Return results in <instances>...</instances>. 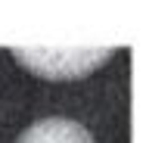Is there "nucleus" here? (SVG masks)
Masks as SVG:
<instances>
[{"instance_id":"1","label":"nucleus","mask_w":146,"mask_h":143,"mask_svg":"<svg viewBox=\"0 0 146 143\" xmlns=\"http://www.w3.org/2000/svg\"><path fill=\"white\" fill-rule=\"evenodd\" d=\"M112 47L106 50H16L13 56L19 59L31 75L50 78V81H72V78H84L90 72H96L100 65H106L112 59Z\"/></svg>"},{"instance_id":"2","label":"nucleus","mask_w":146,"mask_h":143,"mask_svg":"<svg viewBox=\"0 0 146 143\" xmlns=\"http://www.w3.org/2000/svg\"><path fill=\"white\" fill-rule=\"evenodd\" d=\"M16 143H96V140L81 121L50 115V118H40V121L28 124Z\"/></svg>"}]
</instances>
